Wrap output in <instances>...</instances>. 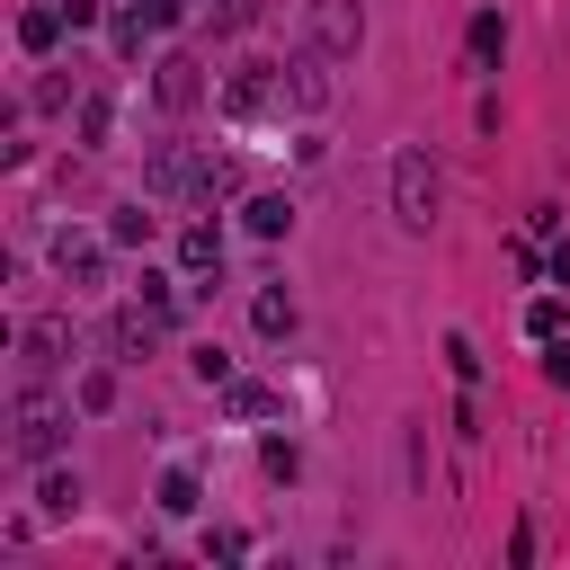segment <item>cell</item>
Instances as JSON below:
<instances>
[{
    "mask_svg": "<svg viewBox=\"0 0 570 570\" xmlns=\"http://www.w3.org/2000/svg\"><path fill=\"white\" fill-rule=\"evenodd\" d=\"M303 45H321L330 62L365 53V0H303Z\"/></svg>",
    "mask_w": 570,
    "mask_h": 570,
    "instance_id": "cell-4",
    "label": "cell"
},
{
    "mask_svg": "<svg viewBox=\"0 0 570 570\" xmlns=\"http://www.w3.org/2000/svg\"><path fill=\"white\" fill-rule=\"evenodd\" d=\"M499 53H508V18H499V9H481V18H472V62L490 71Z\"/></svg>",
    "mask_w": 570,
    "mask_h": 570,
    "instance_id": "cell-13",
    "label": "cell"
},
{
    "mask_svg": "<svg viewBox=\"0 0 570 570\" xmlns=\"http://www.w3.org/2000/svg\"><path fill=\"white\" fill-rule=\"evenodd\" d=\"M178 267H187V276H223V232H214V223H187V232H178Z\"/></svg>",
    "mask_w": 570,
    "mask_h": 570,
    "instance_id": "cell-10",
    "label": "cell"
},
{
    "mask_svg": "<svg viewBox=\"0 0 570 570\" xmlns=\"http://www.w3.org/2000/svg\"><path fill=\"white\" fill-rule=\"evenodd\" d=\"M62 27H71V18H62V0H53V9H27V18H18V45H27V53H53V36H62Z\"/></svg>",
    "mask_w": 570,
    "mask_h": 570,
    "instance_id": "cell-12",
    "label": "cell"
},
{
    "mask_svg": "<svg viewBox=\"0 0 570 570\" xmlns=\"http://www.w3.org/2000/svg\"><path fill=\"white\" fill-rule=\"evenodd\" d=\"M80 410H116V374H80Z\"/></svg>",
    "mask_w": 570,
    "mask_h": 570,
    "instance_id": "cell-23",
    "label": "cell"
},
{
    "mask_svg": "<svg viewBox=\"0 0 570 570\" xmlns=\"http://www.w3.org/2000/svg\"><path fill=\"white\" fill-rule=\"evenodd\" d=\"M205 9H214V27H223V36H240V27H258V0H205Z\"/></svg>",
    "mask_w": 570,
    "mask_h": 570,
    "instance_id": "cell-20",
    "label": "cell"
},
{
    "mask_svg": "<svg viewBox=\"0 0 570 570\" xmlns=\"http://www.w3.org/2000/svg\"><path fill=\"white\" fill-rule=\"evenodd\" d=\"M196 383H232V356L223 347H196Z\"/></svg>",
    "mask_w": 570,
    "mask_h": 570,
    "instance_id": "cell-24",
    "label": "cell"
},
{
    "mask_svg": "<svg viewBox=\"0 0 570 570\" xmlns=\"http://www.w3.org/2000/svg\"><path fill=\"white\" fill-rule=\"evenodd\" d=\"M249 312H258V330H267V338H285V330H294V294H285V285H267Z\"/></svg>",
    "mask_w": 570,
    "mask_h": 570,
    "instance_id": "cell-15",
    "label": "cell"
},
{
    "mask_svg": "<svg viewBox=\"0 0 570 570\" xmlns=\"http://www.w3.org/2000/svg\"><path fill=\"white\" fill-rule=\"evenodd\" d=\"M151 98H160L169 116H187V107L205 98V62H196V53H160V62H151Z\"/></svg>",
    "mask_w": 570,
    "mask_h": 570,
    "instance_id": "cell-7",
    "label": "cell"
},
{
    "mask_svg": "<svg viewBox=\"0 0 570 570\" xmlns=\"http://www.w3.org/2000/svg\"><path fill=\"white\" fill-rule=\"evenodd\" d=\"M160 321H169L160 303H151V312H142V303H125V312L107 321V347H116V365H142V356L160 347Z\"/></svg>",
    "mask_w": 570,
    "mask_h": 570,
    "instance_id": "cell-8",
    "label": "cell"
},
{
    "mask_svg": "<svg viewBox=\"0 0 570 570\" xmlns=\"http://www.w3.org/2000/svg\"><path fill=\"white\" fill-rule=\"evenodd\" d=\"M62 18L71 27H98V0H62Z\"/></svg>",
    "mask_w": 570,
    "mask_h": 570,
    "instance_id": "cell-27",
    "label": "cell"
},
{
    "mask_svg": "<svg viewBox=\"0 0 570 570\" xmlns=\"http://www.w3.org/2000/svg\"><path fill=\"white\" fill-rule=\"evenodd\" d=\"M107 134H116V98H89V107H80V142H89V151H98V142H107Z\"/></svg>",
    "mask_w": 570,
    "mask_h": 570,
    "instance_id": "cell-19",
    "label": "cell"
},
{
    "mask_svg": "<svg viewBox=\"0 0 570 570\" xmlns=\"http://www.w3.org/2000/svg\"><path fill=\"white\" fill-rule=\"evenodd\" d=\"M276 89H285V107L321 116V107L338 98V80H330V53H321V45H294V53L276 62Z\"/></svg>",
    "mask_w": 570,
    "mask_h": 570,
    "instance_id": "cell-6",
    "label": "cell"
},
{
    "mask_svg": "<svg viewBox=\"0 0 570 570\" xmlns=\"http://www.w3.org/2000/svg\"><path fill=\"white\" fill-rule=\"evenodd\" d=\"M436 205H445L436 151H428V142H410V151L392 160V223H401V232H428V223H436Z\"/></svg>",
    "mask_w": 570,
    "mask_h": 570,
    "instance_id": "cell-3",
    "label": "cell"
},
{
    "mask_svg": "<svg viewBox=\"0 0 570 570\" xmlns=\"http://www.w3.org/2000/svg\"><path fill=\"white\" fill-rule=\"evenodd\" d=\"M62 365H71V321L62 312H36L18 330V383H53Z\"/></svg>",
    "mask_w": 570,
    "mask_h": 570,
    "instance_id": "cell-5",
    "label": "cell"
},
{
    "mask_svg": "<svg viewBox=\"0 0 570 570\" xmlns=\"http://www.w3.org/2000/svg\"><path fill=\"white\" fill-rule=\"evenodd\" d=\"M71 436V401H53L45 383H18V410H9V454L18 463H53Z\"/></svg>",
    "mask_w": 570,
    "mask_h": 570,
    "instance_id": "cell-2",
    "label": "cell"
},
{
    "mask_svg": "<svg viewBox=\"0 0 570 570\" xmlns=\"http://www.w3.org/2000/svg\"><path fill=\"white\" fill-rule=\"evenodd\" d=\"M267 98H285V89H276V62H249V71L223 80V116H258Z\"/></svg>",
    "mask_w": 570,
    "mask_h": 570,
    "instance_id": "cell-9",
    "label": "cell"
},
{
    "mask_svg": "<svg viewBox=\"0 0 570 570\" xmlns=\"http://www.w3.org/2000/svg\"><path fill=\"white\" fill-rule=\"evenodd\" d=\"M36 499H45V517H71V508H80V472H45Z\"/></svg>",
    "mask_w": 570,
    "mask_h": 570,
    "instance_id": "cell-18",
    "label": "cell"
},
{
    "mask_svg": "<svg viewBox=\"0 0 570 570\" xmlns=\"http://www.w3.org/2000/svg\"><path fill=\"white\" fill-rule=\"evenodd\" d=\"M249 232H258V240H285V232H294V205H285V196H249Z\"/></svg>",
    "mask_w": 570,
    "mask_h": 570,
    "instance_id": "cell-14",
    "label": "cell"
},
{
    "mask_svg": "<svg viewBox=\"0 0 570 570\" xmlns=\"http://www.w3.org/2000/svg\"><path fill=\"white\" fill-rule=\"evenodd\" d=\"M53 267H62L71 285H98V276H107V258H98V240H80V232H53Z\"/></svg>",
    "mask_w": 570,
    "mask_h": 570,
    "instance_id": "cell-11",
    "label": "cell"
},
{
    "mask_svg": "<svg viewBox=\"0 0 570 570\" xmlns=\"http://www.w3.org/2000/svg\"><path fill=\"white\" fill-rule=\"evenodd\" d=\"M142 187L160 196V205H214L223 187H232V160H205V151H187V142H160L151 160H142Z\"/></svg>",
    "mask_w": 570,
    "mask_h": 570,
    "instance_id": "cell-1",
    "label": "cell"
},
{
    "mask_svg": "<svg viewBox=\"0 0 570 570\" xmlns=\"http://www.w3.org/2000/svg\"><path fill=\"white\" fill-rule=\"evenodd\" d=\"M134 9H142L151 27H178V18H187V0H134Z\"/></svg>",
    "mask_w": 570,
    "mask_h": 570,
    "instance_id": "cell-26",
    "label": "cell"
},
{
    "mask_svg": "<svg viewBox=\"0 0 570 570\" xmlns=\"http://www.w3.org/2000/svg\"><path fill=\"white\" fill-rule=\"evenodd\" d=\"M223 410H232V419H267L276 392H267V383H223Z\"/></svg>",
    "mask_w": 570,
    "mask_h": 570,
    "instance_id": "cell-16",
    "label": "cell"
},
{
    "mask_svg": "<svg viewBox=\"0 0 570 570\" xmlns=\"http://www.w3.org/2000/svg\"><path fill=\"white\" fill-rule=\"evenodd\" d=\"M160 508L187 517V508H196V472H169V481H160Z\"/></svg>",
    "mask_w": 570,
    "mask_h": 570,
    "instance_id": "cell-21",
    "label": "cell"
},
{
    "mask_svg": "<svg viewBox=\"0 0 570 570\" xmlns=\"http://www.w3.org/2000/svg\"><path fill=\"white\" fill-rule=\"evenodd\" d=\"M543 374H552V383H570V338H543Z\"/></svg>",
    "mask_w": 570,
    "mask_h": 570,
    "instance_id": "cell-25",
    "label": "cell"
},
{
    "mask_svg": "<svg viewBox=\"0 0 570 570\" xmlns=\"http://www.w3.org/2000/svg\"><path fill=\"white\" fill-rule=\"evenodd\" d=\"M525 330H534V338H561V294H543V303L525 312Z\"/></svg>",
    "mask_w": 570,
    "mask_h": 570,
    "instance_id": "cell-22",
    "label": "cell"
},
{
    "mask_svg": "<svg viewBox=\"0 0 570 570\" xmlns=\"http://www.w3.org/2000/svg\"><path fill=\"white\" fill-rule=\"evenodd\" d=\"M107 240H116V249H142V240H151V214H142V205H116Z\"/></svg>",
    "mask_w": 570,
    "mask_h": 570,
    "instance_id": "cell-17",
    "label": "cell"
}]
</instances>
